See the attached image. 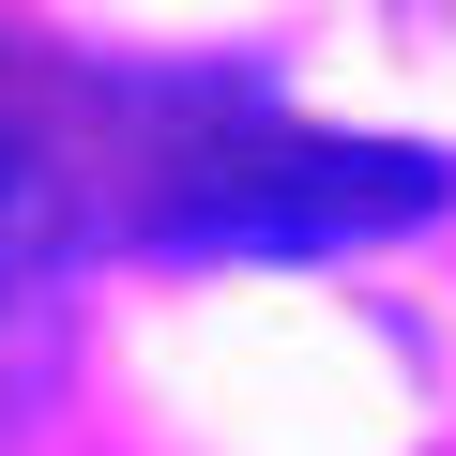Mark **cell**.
Returning a JSON list of instances; mask_svg holds the SVG:
<instances>
[{
	"label": "cell",
	"instance_id": "cell-1",
	"mask_svg": "<svg viewBox=\"0 0 456 456\" xmlns=\"http://www.w3.org/2000/svg\"><path fill=\"white\" fill-rule=\"evenodd\" d=\"M183 122V152L152 167V244L183 259H320V244H365V228H426L456 183L426 152H380V137H305L274 122L259 92H137Z\"/></svg>",
	"mask_w": 456,
	"mask_h": 456
},
{
	"label": "cell",
	"instance_id": "cell-2",
	"mask_svg": "<svg viewBox=\"0 0 456 456\" xmlns=\"http://www.w3.org/2000/svg\"><path fill=\"white\" fill-rule=\"evenodd\" d=\"M77 244H92L77 167H61L46 137H16V122H0V305H46V289L77 274Z\"/></svg>",
	"mask_w": 456,
	"mask_h": 456
},
{
	"label": "cell",
	"instance_id": "cell-3",
	"mask_svg": "<svg viewBox=\"0 0 456 456\" xmlns=\"http://www.w3.org/2000/svg\"><path fill=\"white\" fill-rule=\"evenodd\" d=\"M0 411H16V395H0Z\"/></svg>",
	"mask_w": 456,
	"mask_h": 456
}]
</instances>
